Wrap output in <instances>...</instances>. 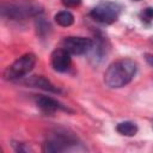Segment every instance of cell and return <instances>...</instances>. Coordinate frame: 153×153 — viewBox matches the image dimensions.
<instances>
[{
  "mask_svg": "<svg viewBox=\"0 0 153 153\" xmlns=\"http://www.w3.org/2000/svg\"><path fill=\"white\" fill-rule=\"evenodd\" d=\"M24 82L26 85L31 86V87H37V88H41V90H44V91H48V92H53V93H59L60 92V90L53 82H50V80H48L43 75L29 76Z\"/></svg>",
  "mask_w": 153,
  "mask_h": 153,
  "instance_id": "obj_9",
  "label": "cell"
},
{
  "mask_svg": "<svg viewBox=\"0 0 153 153\" xmlns=\"http://www.w3.org/2000/svg\"><path fill=\"white\" fill-rule=\"evenodd\" d=\"M36 104L45 114H54L56 111L71 112V110L66 105H63L57 99H55L53 97H49V96H39V97H37Z\"/></svg>",
  "mask_w": 153,
  "mask_h": 153,
  "instance_id": "obj_8",
  "label": "cell"
},
{
  "mask_svg": "<svg viewBox=\"0 0 153 153\" xmlns=\"http://www.w3.org/2000/svg\"><path fill=\"white\" fill-rule=\"evenodd\" d=\"M36 65V56L32 53H27L18 57L4 71V78L8 81L19 80L27 75Z\"/></svg>",
  "mask_w": 153,
  "mask_h": 153,
  "instance_id": "obj_4",
  "label": "cell"
},
{
  "mask_svg": "<svg viewBox=\"0 0 153 153\" xmlns=\"http://www.w3.org/2000/svg\"><path fill=\"white\" fill-rule=\"evenodd\" d=\"M147 61L153 66V56H151V55H147Z\"/></svg>",
  "mask_w": 153,
  "mask_h": 153,
  "instance_id": "obj_16",
  "label": "cell"
},
{
  "mask_svg": "<svg viewBox=\"0 0 153 153\" xmlns=\"http://www.w3.org/2000/svg\"><path fill=\"white\" fill-rule=\"evenodd\" d=\"M140 19L143 23H152L153 22V7H147L141 11Z\"/></svg>",
  "mask_w": 153,
  "mask_h": 153,
  "instance_id": "obj_13",
  "label": "cell"
},
{
  "mask_svg": "<svg viewBox=\"0 0 153 153\" xmlns=\"http://www.w3.org/2000/svg\"><path fill=\"white\" fill-rule=\"evenodd\" d=\"M2 18L22 22L43 14V7L36 0H4L0 6Z\"/></svg>",
  "mask_w": 153,
  "mask_h": 153,
  "instance_id": "obj_2",
  "label": "cell"
},
{
  "mask_svg": "<svg viewBox=\"0 0 153 153\" xmlns=\"http://www.w3.org/2000/svg\"><path fill=\"white\" fill-rule=\"evenodd\" d=\"M71 55L72 54L69 51H67L63 47L56 48L50 55V63H51V67L54 68V71L60 72V73L68 72L72 66Z\"/></svg>",
  "mask_w": 153,
  "mask_h": 153,
  "instance_id": "obj_7",
  "label": "cell"
},
{
  "mask_svg": "<svg viewBox=\"0 0 153 153\" xmlns=\"http://www.w3.org/2000/svg\"><path fill=\"white\" fill-rule=\"evenodd\" d=\"M54 19H55L56 24L60 25V26H62V27H68V26H71L74 23V16L69 11H67V10L66 11L57 12L55 14Z\"/></svg>",
  "mask_w": 153,
  "mask_h": 153,
  "instance_id": "obj_11",
  "label": "cell"
},
{
  "mask_svg": "<svg viewBox=\"0 0 153 153\" xmlns=\"http://www.w3.org/2000/svg\"><path fill=\"white\" fill-rule=\"evenodd\" d=\"M62 5L67 8H74V7H78L81 5L82 0H61Z\"/></svg>",
  "mask_w": 153,
  "mask_h": 153,
  "instance_id": "obj_14",
  "label": "cell"
},
{
  "mask_svg": "<svg viewBox=\"0 0 153 153\" xmlns=\"http://www.w3.org/2000/svg\"><path fill=\"white\" fill-rule=\"evenodd\" d=\"M12 146H13V148H14L16 152H30L31 151L30 147L26 146L23 142H14V143H12Z\"/></svg>",
  "mask_w": 153,
  "mask_h": 153,
  "instance_id": "obj_15",
  "label": "cell"
},
{
  "mask_svg": "<svg viewBox=\"0 0 153 153\" xmlns=\"http://www.w3.org/2000/svg\"><path fill=\"white\" fill-rule=\"evenodd\" d=\"M36 29H37V33L39 36H45V35H48V32L50 31L51 27H50V24L41 14L36 18Z\"/></svg>",
  "mask_w": 153,
  "mask_h": 153,
  "instance_id": "obj_12",
  "label": "cell"
},
{
  "mask_svg": "<svg viewBox=\"0 0 153 153\" xmlns=\"http://www.w3.org/2000/svg\"><path fill=\"white\" fill-rule=\"evenodd\" d=\"M94 41L87 37L69 36L62 41V47L72 55H84L92 50Z\"/></svg>",
  "mask_w": 153,
  "mask_h": 153,
  "instance_id": "obj_6",
  "label": "cell"
},
{
  "mask_svg": "<svg viewBox=\"0 0 153 153\" xmlns=\"http://www.w3.org/2000/svg\"><path fill=\"white\" fill-rule=\"evenodd\" d=\"M121 7L110 1H104L98 4L96 7H93L90 12V16L102 24H112L115 23L120 17Z\"/></svg>",
  "mask_w": 153,
  "mask_h": 153,
  "instance_id": "obj_5",
  "label": "cell"
},
{
  "mask_svg": "<svg viewBox=\"0 0 153 153\" xmlns=\"http://www.w3.org/2000/svg\"><path fill=\"white\" fill-rule=\"evenodd\" d=\"M137 63L131 59H120L112 62L104 73V82L110 88L127 86L136 75Z\"/></svg>",
  "mask_w": 153,
  "mask_h": 153,
  "instance_id": "obj_1",
  "label": "cell"
},
{
  "mask_svg": "<svg viewBox=\"0 0 153 153\" xmlns=\"http://www.w3.org/2000/svg\"><path fill=\"white\" fill-rule=\"evenodd\" d=\"M133 1H141V0H133Z\"/></svg>",
  "mask_w": 153,
  "mask_h": 153,
  "instance_id": "obj_17",
  "label": "cell"
},
{
  "mask_svg": "<svg viewBox=\"0 0 153 153\" xmlns=\"http://www.w3.org/2000/svg\"><path fill=\"white\" fill-rule=\"evenodd\" d=\"M79 139L71 131L56 129L51 131L42 145V151L47 153H59L69 151H84Z\"/></svg>",
  "mask_w": 153,
  "mask_h": 153,
  "instance_id": "obj_3",
  "label": "cell"
},
{
  "mask_svg": "<svg viewBox=\"0 0 153 153\" xmlns=\"http://www.w3.org/2000/svg\"><path fill=\"white\" fill-rule=\"evenodd\" d=\"M116 130L118 134H121L123 136H134L137 133L139 128H137L136 123H134L131 121H123L116 126Z\"/></svg>",
  "mask_w": 153,
  "mask_h": 153,
  "instance_id": "obj_10",
  "label": "cell"
}]
</instances>
